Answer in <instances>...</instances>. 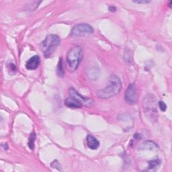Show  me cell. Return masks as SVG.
<instances>
[{
  "label": "cell",
  "instance_id": "6da1fadb",
  "mask_svg": "<svg viewBox=\"0 0 172 172\" xmlns=\"http://www.w3.org/2000/svg\"><path fill=\"white\" fill-rule=\"evenodd\" d=\"M122 89V83L120 78L112 75L108 79V83L104 89L97 92L96 95L99 98L109 99L120 93Z\"/></svg>",
  "mask_w": 172,
  "mask_h": 172
},
{
  "label": "cell",
  "instance_id": "7a4b0ae2",
  "mask_svg": "<svg viewBox=\"0 0 172 172\" xmlns=\"http://www.w3.org/2000/svg\"><path fill=\"white\" fill-rule=\"evenodd\" d=\"M66 106L71 108H81L82 106L91 107L94 104V100L89 97L81 96L73 88L69 89V97L65 101Z\"/></svg>",
  "mask_w": 172,
  "mask_h": 172
},
{
  "label": "cell",
  "instance_id": "3957f363",
  "mask_svg": "<svg viewBox=\"0 0 172 172\" xmlns=\"http://www.w3.org/2000/svg\"><path fill=\"white\" fill-rule=\"evenodd\" d=\"M157 99L152 94H148L142 100V107L145 116L151 123L157 122L158 112L157 109Z\"/></svg>",
  "mask_w": 172,
  "mask_h": 172
},
{
  "label": "cell",
  "instance_id": "277c9868",
  "mask_svg": "<svg viewBox=\"0 0 172 172\" xmlns=\"http://www.w3.org/2000/svg\"><path fill=\"white\" fill-rule=\"evenodd\" d=\"M82 57H83V50L80 47H73L69 51L67 55L66 66L69 72L73 73L78 69Z\"/></svg>",
  "mask_w": 172,
  "mask_h": 172
},
{
  "label": "cell",
  "instance_id": "5b68a950",
  "mask_svg": "<svg viewBox=\"0 0 172 172\" xmlns=\"http://www.w3.org/2000/svg\"><path fill=\"white\" fill-rule=\"evenodd\" d=\"M61 39L59 36L57 34H49L40 44V49L44 53V57L49 58L59 45Z\"/></svg>",
  "mask_w": 172,
  "mask_h": 172
},
{
  "label": "cell",
  "instance_id": "8992f818",
  "mask_svg": "<svg viewBox=\"0 0 172 172\" xmlns=\"http://www.w3.org/2000/svg\"><path fill=\"white\" fill-rule=\"evenodd\" d=\"M94 28L88 24H79L73 28L71 35L75 36H87L94 34Z\"/></svg>",
  "mask_w": 172,
  "mask_h": 172
},
{
  "label": "cell",
  "instance_id": "52a82bcc",
  "mask_svg": "<svg viewBox=\"0 0 172 172\" xmlns=\"http://www.w3.org/2000/svg\"><path fill=\"white\" fill-rule=\"evenodd\" d=\"M124 99L129 105L135 104L138 100V90L134 83H131L124 94Z\"/></svg>",
  "mask_w": 172,
  "mask_h": 172
},
{
  "label": "cell",
  "instance_id": "ba28073f",
  "mask_svg": "<svg viewBox=\"0 0 172 172\" xmlns=\"http://www.w3.org/2000/svg\"><path fill=\"white\" fill-rule=\"evenodd\" d=\"M40 57L38 55H35L31 57L27 63H26V68L28 70H34L38 68L40 65Z\"/></svg>",
  "mask_w": 172,
  "mask_h": 172
},
{
  "label": "cell",
  "instance_id": "9c48e42d",
  "mask_svg": "<svg viewBox=\"0 0 172 172\" xmlns=\"http://www.w3.org/2000/svg\"><path fill=\"white\" fill-rule=\"evenodd\" d=\"M87 145L90 149L96 150L100 147V142L96 138H95L94 136L88 134L86 139Z\"/></svg>",
  "mask_w": 172,
  "mask_h": 172
},
{
  "label": "cell",
  "instance_id": "30bf717a",
  "mask_svg": "<svg viewBox=\"0 0 172 172\" xmlns=\"http://www.w3.org/2000/svg\"><path fill=\"white\" fill-rule=\"evenodd\" d=\"M157 147V144H155L154 142L148 141L146 142H144L141 146L139 147V149L140 150H145V149H153Z\"/></svg>",
  "mask_w": 172,
  "mask_h": 172
},
{
  "label": "cell",
  "instance_id": "8fae6325",
  "mask_svg": "<svg viewBox=\"0 0 172 172\" xmlns=\"http://www.w3.org/2000/svg\"><path fill=\"white\" fill-rule=\"evenodd\" d=\"M57 74L58 77H60V78H63L65 75V70L64 68H63L62 58H60L59 63H58V65L57 67Z\"/></svg>",
  "mask_w": 172,
  "mask_h": 172
},
{
  "label": "cell",
  "instance_id": "7c38bea8",
  "mask_svg": "<svg viewBox=\"0 0 172 172\" xmlns=\"http://www.w3.org/2000/svg\"><path fill=\"white\" fill-rule=\"evenodd\" d=\"M36 140V134L34 133H32L29 137L28 141V147L31 150H33L34 149V142H35Z\"/></svg>",
  "mask_w": 172,
  "mask_h": 172
},
{
  "label": "cell",
  "instance_id": "4fadbf2b",
  "mask_svg": "<svg viewBox=\"0 0 172 172\" xmlns=\"http://www.w3.org/2000/svg\"><path fill=\"white\" fill-rule=\"evenodd\" d=\"M161 164L159 160H152L149 161V169H155Z\"/></svg>",
  "mask_w": 172,
  "mask_h": 172
},
{
  "label": "cell",
  "instance_id": "5bb4252c",
  "mask_svg": "<svg viewBox=\"0 0 172 172\" xmlns=\"http://www.w3.org/2000/svg\"><path fill=\"white\" fill-rule=\"evenodd\" d=\"M8 70L10 73L15 74L17 72V68L14 63H10L8 65Z\"/></svg>",
  "mask_w": 172,
  "mask_h": 172
},
{
  "label": "cell",
  "instance_id": "9a60e30c",
  "mask_svg": "<svg viewBox=\"0 0 172 172\" xmlns=\"http://www.w3.org/2000/svg\"><path fill=\"white\" fill-rule=\"evenodd\" d=\"M51 166L52 168H56L58 169V170L61 171V164L57 160H55L52 161L51 164Z\"/></svg>",
  "mask_w": 172,
  "mask_h": 172
},
{
  "label": "cell",
  "instance_id": "2e32d148",
  "mask_svg": "<svg viewBox=\"0 0 172 172\" xmlns=\"http://www.w3.org/2000/svg\"><path fill=\"white\" fill-rule=\"evenodd\" d=\"M159 106L161 110L163 111V112H165L167 109V106L165 104V102L163 101L159 102Z\"/></svg>",
  "mask_w": 172,
  "mask_h": 172
},
{
  "label": "cell",
  "instance_id": "e0dca14e",
  "mask_svg": "<svg viewBox=\"0 0 172 172\" xmlns=\"http://www.w3.org/2000/svg\"><path fill=\"white\" fill-rule=\"evenodd\" d=\"M133 2L138 4H146L150 3L151 1H148V0H134Z\"/></svg>",
  "mask_w": 172,
  "mask_h": 172
},
{
  "label": "cell",
  "instance_id": "ac0fdd59",
  "mask_svg": "<svg viewBox=\"0 0 172 172\" xmlns=\"http://www.w3.org/2000/svg\"><path fill=\"white\" fill-rule=\"evenodd\" d=\"M134 139H140L141 138V134H139V133H136L134 135Z\"/></svg>",
  "mask_w": 172,
  "mask_h": 172
},
{
  "label": "cell",
  "instance_id": "d6986e66",
  "mask_svg": "<svg viewBox=\"0 0 172 172\" xmlns=\"http://www.w3.org/2000/svg\"><path fill=\"white\" fill-rule=\"evenodd\" d=\"M109 10L110 12H116V7L114 6H111L109 7Z\"/></svg>",
  "mask_w": 172,
  "mask_h": 172
},
{
  "label": "cell",
  "instance_id": "ffe728a7",
  "mask_svg": "<svg viewBox=\"0 0 172 172\" xmlns=\"http://www.w3.org/2000/svg\"><path fill=\"white\" fill-rule=\"evenodd\" d=\"M2 146L4 147V149L6 151L8 149V145H7V144H5L4 145H2Z\"/></svg>",
  "mask_w": 172,
  "mask_h": 172
},
{
  "label": "cell",
  "instance_id": "44dd1931",
  "mask_svg": "<svg viewBox=\"0 0 172 172\" xmlns=\"http://www.w3.org/2000/svg\"><path fill=\"white\" fill-rule=\"evenodd\" d=\"M171 4H172V1H170L169 3V7H170V8L171 7Z\"/></svg>",
  "mask_w": 172,
  "mask_h": 172
}]
</instances>
